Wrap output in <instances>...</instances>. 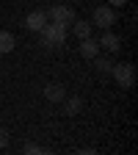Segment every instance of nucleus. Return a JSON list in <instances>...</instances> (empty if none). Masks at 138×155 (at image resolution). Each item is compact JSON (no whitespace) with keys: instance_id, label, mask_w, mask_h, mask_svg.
Masks as SVG:
<instances>
[{"instance_id":"423d86ee","label":"nucleus","mask_w":138,"mask_h":155,"mask_svg":"<svg viewBox=\"0 0 138 155\" xmlns=\"http://www.w3.org/2000/svg\"><path fill=\"white\" fill-rule=\"evenodd\" d=\"M77 50H80V55L83 58H88V61H91V58L97 55V53H100V42H97V39H80V47H77Z\"/></svg>"},{"instance_id":"f257e3e1","label":"nucleus","mask_w":138,"mask_h":155,"mask_svg":"<svg viewBox=\"0 0 138 155\" xmlns=\"http://www.w3.org/2000/svg\"><path fill=\"white\" fill-rule=\"evenodd\" d=\"M66 31H69V28L58 25V22H47L42 31H39V45H42L44 50H58V47H64Z\"/></svg>"},{"instance_id":"f03ea898","label":"nucleus","mask_w":138,"mask_h":155,"mask_svg":"<svg viewBox=\"0 0 138 155\" xmlns=\"http://www.w3.org/2000/svg\"><path fill=\"white\" fill-rule=\"evenodd\" d=\"M44 14H47L50 22H58V25H64V28H72V22L77 19L75 8H72V6H64V3H55V6H50V8H44Z\"/></svg>"},{"instance_id":"f8f14e48","label":"nucleus","mask_w":138,"mask_h":155,"mask_svg":"<svg viewBox=\"0 0 138 155\" xmlns=\"http://www.w3.org/2000/svg\"><path fill=\"white\" fill-rule=\"evenodd\" d=\"M14 45H17V39H14L8 31H0V55L11 53V50H14Z\"/></svg>"},{"instance_id":"dca6fc26","label":"nucleus","mask_w":138,"mask_h":155,"mask_svg":"<svg viewBox=\"0 0 138 155\" xmlns=\"http://www.w3.org/2000/svg\"><path fill=\"white\" fill-rule=\"evenodd\" d=\"M0 61H3V55H0Z\"/></svg>"},{"instance_id":"7ed1b4c3","label":"nucleus","mask_w":138,"mask_h":155,"mask_svg":"<svg viewBox=\"0 0 138 155\" xmlns=\"http://www.w3.org/2000/svg\"><path fill=\"white\" fill-rule=\"evenodd\" d=\"M111 75H113V81L119 83L122 89H130L135 83V67L130 61H122V64H113L111 67Z\"/></svg>"},{"instance_id":"ddd939ff","label":"nucleus","mask_w":138,"mask_h":155,"mask_svg":"<svg viewBox=\"0 0 138 155\" xmlns=\"http://www.w3.org/2000/svg\"><path fill=\"white\" fill-rule=\"evenodd\" d=\"M6 144H8V130H6V127H0V150H3Z\"/></svg>"},{"instance_id":"9d476101","label":"nucleus","mask_w":138,"mask_h":155,"mask_svg":"<svg viewBox=\"0 0 138 155\" xmlns=\"http://www.w3.org/2000/svg\"><path fill=\"white\" fill-rule=\"evenodd\" d=\"M91 61H94V69L100 72V75H111V67H113V61H111L108 55H100V53H97V55L91 58Z\"/></svg>"},{"instance_id":"4468645a","label":"nucleus","mask_w":138,"mask_h":155,"mask_svg":"<svg viewBox=\"0 0 138 155\" xmlns=\"http://www.w3.org/2000/svg\"><path fill=\"white\" fill-rule=\"evenodd\" d=\"M25 152H28V155H30V152L36 155V152H44V150H42V147H39V144H25Z\"/></svg>"},{"instance_id":"1a4fd4ad","label":"nucleus","mask_w":138,"mask_h":155,"mask_svg":"<svg viewBox=\"0 0 138 155\" xmlns=\"http://www.w3.org/2000/svg\"><path fill=\"white\" fill-rule=\"evenodd\" d=\"M64 114L66 116H77V114H80V108H83V100H80V97H64Z\"/></svg>"},{"instance_id":"9b49d317","label":"nucleus","mask_w":138,"mask_h":155,"mask_svg":"<svg viewBox=\"0 0 138 155\" xmlns=\"http://www.w3.org/2000/svg\"><path fill=\"white\" fill-rule=\"evenodd\" d=\"M75 33H77V39H88L91 36V31H94V25L88 22V19H75Z\"/></svg>"},{"instance_id":"39448f33","label":"nucleus","mask_w":138,"mask_h":155,"mask_svg":"<svg viewBox=\"0 0 138 155\" xmlns=\"http://www.w3.org/2000/svg\"><path fill=\"white\" fill-rule=\"evenodd\" d=\"M47 22H50V19H47L44 8H36V11H30V14L25 17V28H28V31H33V33H39Z\"/></svg>"},{"instance_id":"6e6552de","label":"nucleus","mask_w":138,"mask_h":155,"mask_svg":"<svg viewBox=\"0 0 138 155\" xmlns=\"http://www.w3.org/2000/svg\"><path fill=\"white\" fill-rule=\"evenodd\" d=\"M44 97H47L50 103H61L64 97H66V89H64L61 83H50V86L44 89Z\"/></svg>"},{"instance_id":"20e7f679","label":"nucleus","mask_w":138,"mask_h":155,"mask_svg":"<svg viewBox=\"0 0 138 155\" xmlns=\"http://www.w3.org/2000/svg\"><path fill=\"white\" fill-rule=\"evenodd\" d=\"M116 22V8L113 6H97L94 17H91V25H100V28H111Z\"/></svg>"},{"instance_id":"2eb2a0df","label":"nucleus","mask_w":138,"mask_h":155,"mask_svg":"<svg viewBox=\"0 0 138 155\" xmlns=\"http://www.w3.org/2000/svg\"><path fill=\"white\" fill-rule=\"evenodd\" d=\"M127 3V0H108V6H113V8H122Z\"/></svg>"},{"instance_id":"0eeeda50","label":"nucleus","mask_w":138,"mask_h":155,"mask_svg":"<svg viewBox=\"0 0 138 155\" xmlns=\"http://www.w3.org/2000/svg\"><path fill=\"white\" fill-rule=\"evenodd\" d=\"M119 45H122V39L116 36V33H111V31L105 28V33L100 36V47H105L108 53H116V50H119Z\"/></svg>"}]
</instances>
